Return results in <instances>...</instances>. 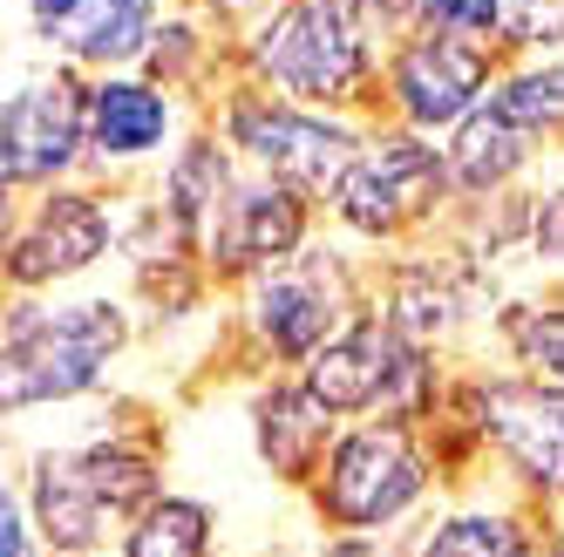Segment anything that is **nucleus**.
<instances>
[{"label":"nucleus","instance_id":"1","mask_svg":"<svg viewBox=\"0 0 564 557\" xmlns=\"http://www.w3.org/2000/svg\"><path fill=\"white\" fill-rule=\"evenodd\" d=\"M34 531L48 537L55 557H109L123 524L171 490V449L150 415H130L123 402H96L89 422L48 443L14 435V476Z\"/></svg>","mask_w":564,"mask_h":557},{"label":"nucleus","instance_id":"2","mask_svg":"<svg viewBox=\"0 0 564 557\" xmlns=\"http://www.w3.org/2000/svg\"><path fill=\"white\" fill-rule=\"evenodd\" d=\"M143 313L130 293L62 286V293H8L0 313V422L62 415L116 394V368L137 353Z\"/></svg>","mask_w":564,"mask_h":557},{"label":"nucleus","instance_id":"3","mask_svg":"<svg viewBox=\"0 0 564 557\" xmlns=\"http://www.w3.org/2000/svg\"><path fill=\"white\" fill-rule=\"evenodd\" d=\"M368 299H375V252L347 245L340 231H319L293 259H279V265L252 272L238 293H225L231 353L252 374L306 368Z\"/></svg>","mask_w":564,"mask_h":557},{"label":"nucleus","instance_id":"4","mask_svg":"<svg viewBox=\"0 0 564 557\" xmlns=\"http://www.w3.org/2000/svg\"><path fill=\"white\" fill-rule=\"evenodd\" d=\"M381 42L354 0H265L238 28V75L381 123Z\"/></svg>","mask_w":564,"mask_h":557},{"label":"nucleus","instance_id":"5","mask_svg":"<svg viewBox=\"0 0 564 557\" xmlns=\"http://www.w3.org/2000/svg\"><path fill=\"white\" fill-rule=\"evenodd\" d=\"M442 496H449V469L429 428L409 415H360L340 422L300 510L313 531H415Z\"/></svg>","mask_w":564,"mask_h":557},{"label":"nucleus","instance_id":"6","mask_svg":"<svg viewBox=\"0 0 564 557\" xmlns=\"http://www.w3.org/2000/svg\"><path fill=\"white\" fill-rule=\"evenodd\" d=\"M435 422H456L482 456V476H497L523 503L538 510L564 503V387L557 381L523 374L497 353L456 361Z\"/></svg>","mask_w":564,"mask_h":557},{"label":"nucleus","instance_id":"7","mask_svg":"<svg viewBox=\"0 0 564 557\" xmlns=\"http://www.w3.org/2000/svg\"><path fill=\"white\" fill-rule=\"evenodd\" d=\"M456 205L463 197L442 136L381 116V123H368V143L354 150L340 184L327 190V231H340L360 252H401L449 231Z\"/></svg>","mask_w":564,"mask_h":557},{"label":"nucleus","instance_id":"8","mask_svg":"<svg viewBox=\"0 0 564 557\" xmlns=\"http://www.w3.org/2000/svg\"><path fill=\"white\" fill-rule=\"evenodd\" d=\"M143 184H102V177H68L48 190H28L8 205L0 231V278L8 293H62L123 259L130 211Z\"/></svg>","mask_w":564,"mask_h":557},{"label":"nucleus","instance_id":"9","mask_svg":"<svg viewBox=\"0 0 564 557\" xmlns=\"http://www.w3.org/2000/svg\"><path fill=\"white\" fill-rule=\"evenodd\" d=\"M503 278L476 265L449 231L401 252H375V306L409 334L415 347H435L449 361H482L490 347V313L503 306Z\"/></svg>","mask_w":564,"mask_h":557},{"label":"nucleus","instance_id":"10","mask_svg":"<svg viewBox=\"0 0 564 557\" xmlns=\"http://www.w3.org/2000/svg\"><path fill=\"white\" fill-rule=\"evenodd\" d=\"M205 116L225 130V143L246 156V171H265L279 184H300V190L319 197V205H327V190L354 164V150L368 143V116L279 96V89L252 83V75H231V83L212 96Z\"/></svg>","mask_w":564,"mask_h":557},{"label":"nucleus","instance_id":"11","mask_svg":"<svg viewBox=\"0 0 564 557\" xmlns=\"http://www.w3.org/2000/svg\"><path fill=\"white\" fill-rule=\"evenodd\" d=\"M68 177H89V75L34 55L0 96V184L14 205Z\"/></svg>","mask_w":564,"mask_h":557},{"label":"nucleus","instance_id":"12","mask_svg":"<svg viewBox=\"0 0 564 557\" xmlns=\"http://www.w3.org/2000/svg\"><path fill=\"white\" fill-rule=\"evenodd\" d=\"M503 62H510L503 42H469V34H449V28H409L381 55V116L429 136H449L497 89Z\"/></svg>","mask_w":564,"mask_h":557},{"label":"nucleus","instance_id":"13","mask_svg":"<svg viewBox=\"0 0 564 557\" xmlns=\"http://www.w3.org/2000/svg\"><path fill=\"white\" fill-rule=\"evenodd\" d=\"M197 116L205 109H197L191 96H177L171 83H156L150 68L89 75V177H102V184H150Z\"/></svg>","mask_w":564,"mask_h":557},{"label":"nucleus","instance_id":"14","mask_svg":"<svg viewBox=\"0 0 564 557\" xmlns=\"http://www.w3.org/2000/svg\"><path fill=\"white\" fill-rule=\"evenodd\" d=\"M327 231V205L300 184H279L265 171H246L238 190L218 205L212 231H205V272L218 278V293H238L252 272L293 259L300 245Z\"/></svg>","mask_w":564,"mask_h":557},{"label":"nucleus","instance_id":"15","mask_svg":"<svg viewBox=\"0 0 564 557\" xmlns=\"http://www.w3.org/2000/svg\"><path fill=\"white\" fill-rule=\"evenodd\" d=\"M171 8L177 0H21V42L83 75L143 68Z\"/></svg>","mask_w":564,"mask_h":557},{"label":"nucleus","instance_id":"16","mask_svg":"<svg viewBox=\"0 0 564 557\" xmlns=\"http://www.w3.org/2000/svg\"><path fill=\"white\" fill-rule=\"evenodd\" d=\"M334 435H340V415L300 381V368L252 374V387H246V443H252V462L265 469V483L306 496V483L319 476V462L334 449Z\"/></svg>","mask_w":564,"mask_h":557},{"label":"nucleus","instance_id":"17","mask_svg":"<svg viewBox=\"0 0 564 557\" xmlns=\"http://www.w3.org/2000/svg\"><path fill=\"white\" fill-rule=\"evenodd\" d=\"M415 557H544V510L476 476L415 524Z\"/></svg>","mask_w":564,"mask_h":557},{"label":"nucleus","instance_id":"18","mask_svg":"<svg viewBox=\"0 0 564 557\" xmlns=\"http://www.w3.org/2000/svg\"><path fill=\"white\" fill-rule=\"evenodd\" d=\"M238 177H246V156L225 143V130L212 123V116H197V123L184 130V143L164 156V171L150 177V197H156V211H164L171 225H184L197 238V252H205V231H212L218 205L238 190Z\"/></svg>","mask_w":564,"mask_h":557},{"label":"nucleus","instance_id":"19","mask_svg":"<svg viewBox=\"0 0 564 557\" xmlns=\"http://www.w3.org/2000/svg\"><path fill=\"white\" fill-rule=\"evenodd\" d=\"M442 150H449V177H456V197H463V205H469V197H497V190L538 184V171L557 156V150L538 143L531 130H517L490 96H482V109H469L463 123L442 136Z\"/></svg>","mask_w":564,"mask_h":557},{"label":"nucleus","instance_id":"20","mask_svg":"<svg viewBox=\"0 0 564 557\" xmlns=\"http://www.w3.org/2000/svg\"><path fill=\"white\" fill-rule=\"evenodd\" d=\"M143 68L156 83H171L177 96H191L197 109H212V96L238 75V34L205 21L197 8H171L164 28H156V42L143 55Z\"/></svg>","mask_w":564,"mask_h":557},{"label":"nucleus","instance_id":"21","mask_svg":"<svg viewBox=\"0 0 564 557\" xmlns=\"http://www.w3.org/2000/svg\"><path fill=\"white\" fill-rule=\"evenodd\" d=\"M109 557H225V516L212 496L171 483L123 524Z\"/></svg>","mask_w":564,"mask_h":557},{"label":"nucleus","instance_id":"22","mask_svg":"<svg viewBox=\"0 0 564 557\" xmlns=\"http://www.w3.org/2000/svg\"><path fill=\"white\" fill-rule=\"evenodd\" d=\"M482 353H497V361L564 387V286H517V293H503V306L490 313V347Z\"/></svg>","mask_w":564,"mask_h":557},{"label":"nucleus","instance_id":"23","mask_svg":"<svg viewBox=\"0 0 564 557\" xmlns=\"http://www.w3.org/2000/svg\"><path fill=\"white\" fill-rule=\"evenodd\" d=\"M490 102L517 130H531L538 143L564 150V55H510Z\"/></svg>","mask_w":564,"mask_h":557},{"label":"nucleus","instance_id":"24","mask_svg":"<svg viewBox=\"0 0 564 557\" xmlns=\"http://www.w3.org/2000/svg\"><path fill=\"white\" fill-rule=\"evenodd\" d=\"M531 286H564V150L531 184Z\"/></svg>","mask_w":564,"mask_h":557},{"label":"nucleus","instance_id":"25","mask_svg":"<svg viewBox=\"0 0 564 557\" xmlns=\"http://www.w3.org/2000/svg\"><path fill=\"white\" fill-rule=\"evenodd\" d=\"M510 55H564V0H510Z\"/></svg>","mask_w":564,"mask_h":557},{"label":"nucleus","instance_id":"26","mask_svg":"<svg viewBox=\"0 0 564 557\" xmlns=\"http://www.w3.org/2000/svg\"><path fill=\"white\" fill-rule=\"evenodd\" d=\"M422 28H449L469 42H503L510 0H422Z\"/></svg>","mask_w":564,"mask_h":557},{"label":"nucleus","instance_id":"27","mask_svg":"<svg viewBox=\"0 0 564 557\" xmlns=\"http://www.w3.org/2000/svg\"><path fill=\"white\" fill-rule=\"evenodd\" d=\"M313 557H415V531H313Z\"/></svg>","mask_w":564,"mask_h":557},{"label":"nucleus","instance_id":"28","mask_svg":"<svg viewBox=\"0 0 564 557\" xmlns=\"http://www.w3.org/2000/svg\"><path fill=\"white\" fill-rule=\"evenodd\" d=\"M0 531H8V557H55L48 537L34 531V516H28V503H21L14 483H8V503H0Z\"/></svg>","mask_w":564,"mask_h":557},{"label":"nucleus","instance_id":"29","mask_svg":"<svg viewBox=\"0 0 564 557\" xmlns=\"http://www.w3.org/2000/svg\"><path fill=\"white\" fill-rule=\"evenodd\" d=\"M177 8H197V14H205V21H218V28H246L259 8H265V0H177Z\"/></svg>","mask_w":564,"mask_h":557},{"label":"nucleus","instance_id":"30","mask_svg":"<svg viewBox=\"0 0 564 557\" xmlns=\"http://www.w3.org/2000/svg\"><path fill=\"white\" fill-rule=\"evenodd\" d=\"M246 557H313V537L300 544V537H272V544H259V550H246Z\"/></svg>","mask_w":564,"mask_h":557},{"label":"nucleus","instance_id":"31","mask_svg":"<svg viewBox=\"0 0 564 557\" xmlns=\"http://www.w3.org/2000/svg\"><path fill=\"white\" fill-rule=\"evenodd\" d=\"M544 557H564V503L544 510Z\"/></svg>","mask_w":564,"mask_h":557}]
</instances>
